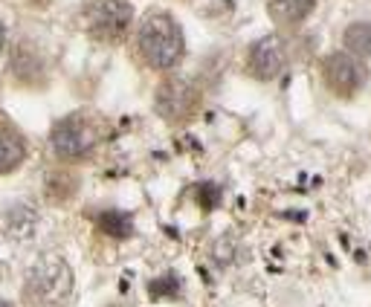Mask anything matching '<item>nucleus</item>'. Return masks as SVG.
I'll return each instance as SVG.
<instances>
[{
  "mask_svg": "<svg viewBox=\"0 0 371 307\" xmlns=\"http://www.w3.org/2000/svg\"><path fill=\"white\" fill-rule=\"evenodd\" d=\"M270 15H273L276 20L282 23H299L305 20L313 6H316V0H270Z\"/></svg>",
  "mask_w": 371,
  "mask_h": 307,
  "instance_id": "nucleus-8",
  "label": "nucleus"
},
{
  "mask_svg": "<svg viewBox=\"0 0 371 307\" xmlns=\"http://www.w3.org/2000/svg\"><path fill=\"white\" fill-rule=\"evenodd\" d=\"M4 44H6V27H4V20H0V53H4Z\"/></svg>",
  "mask_w": 371,
  "mask_h": 307,
  "instance_id": "nucleus-12",
  "label": "nucleus"
},
{
  "mask_svg": "<svg viewBox=\"0 0 371 307\" xmlns=\"http://www.w3.org/2000/svg\"><path fill=\"white\" fill-rule=\"evenodd\" d=\"M342 44H345V50H348V55L368 58L371 55V23H365V20L351 23L342 35Z\"/></svg>",
  "mask_w": 371,
  "mask_h": 307,
  "instance_id": "nucleus-9",
  "label": "nucleus"
},
{
  "mask_svg": "<svg viewBox=\"0 0 371 307\" xmlns=\"http://www.w3.org/2000/svg\"><path fill=\"white\" fill-rule=\"evenodd\" d=\"M322 76H325V87L339 99H354L363 81H365V73L354 55L348 53H334L325 58V67H322Z\"/></svg>",
  "mask_w": 371,
  "mask_h": 307,
  "instance_id": "nucleus-5",
  "label": "nucleus"
},
{
  "mask_svg": "<svg viewBox=\"0 0 371 307\" xmlns=\"http://www.w3.org/2000/svg\"><path fill=\"white\" fill-rule=\"evenodd\" d=\"M131 23H134V6L128 0H90V6L84 12L87 35L102 44H113L119 38H125Z\"/></svg>",
  "mask_w": 371,
  "mask_h": 307,
  "instance_id": "nucleus-3",
  "label": "nucleus"
},
{
  "mask_svg": "<svg viewBox=\"0 0 371 307\" xmlns=\"http://www.w3.org/2000/svg\"><path fill=\"white\" fill-rule=\"evenodd\" d=\"M99 136H102V131H99L96 116L73 113L53 128V133H49V145H53V151L61 159H79V157H87L96 148Z\"/></svg>",
  "mask_w": 371,
  "mask_h": 307,
  "instance_id": "nucleus-2",
  "label": "nucleus"
},
{
  "mask_svg": "<svg viewBox=\"0 0 371 307\" xmlns=\"http://www.w3.org/2000/svg\"><path fill=\"white\" fill-rule=\"evenodd\" d=\"M23 159H27V143L20 139V133L0 128V174L15 171Z\"/></svg>",
  "mask_w": 371,
  "mask_h": 307,
  "instance_id": "nucleus-7",
  "label": "nucleus"
},
{
  "mask_svg": "<svg viewBox=\"0 0 371 307\" xmlns=\"http://www.w3.org/2000/svg\"><path fill=\"white\" fill-rule=\"evenodd\" d=\"M99 226H102V232L113 235V238H128L131 229H134L125 211H105V215L99 218Z\"/></svg>",
  "mask_w": 371,
  "mask_h": 307,
  "instance_id": "nucleus-11",
  "label": "nucleus"
},
{
  "mask_svg": "<svg viewBox=\"0 0 371 307\" xmlns=\"http://www.w3.org/2000/svg\"><path fill=\"white\" fill-rule=\"evenodd\" d=\"M284 67V46L276 35H267V38H258L253 46H250V55H246V70L250 76L258 79V81H270L282 73Z\"/></svg>",
  "mask_w": 371,
  "mask_h": 307,
  "instance_id": "nucleus-6",
  "label": "nucleus"
},
{
  "mask_svg": "<svg viewBox=\"0 0 371 307\" xmlns=\"http://www.w3.org/2000/svg\"><path fill=\"white\" fill-rule=\"evenodd\" d=\"M0 307H12V304H6V301H0Z\"/></svg>",
  "mask_w": 371,
  "mask_h": 307,
  "instance_id": "nucleus-13",
  "label": "nucleus"
},
{
  "mask_svg": "<svg viewBox=\"0 0 371 307\" xmlns=\"http://www.w3.org/2000/svg\"><path fill=\"white\" fill-rule=\"evenodd\" d=\"M70 287H73L70 267L61 261L58 255L41 258V261L32 267L30 278H27V293H30V299H38V301L61 299V296H67Z\"/></svg>",
  "mask_w": 371,
  "mask_h": 307,
  "instance_id": "nucleus-4",
  "label": "nucleus"
},
{
  "mask_svg": "<svg viewBox=\"0 0 371 307\" xmlns=\"http://www.w3.org/2000/svg\"><path fill=\"white\" fill-rule=\"evenodd\" d=\"M137 53L148 67H154V70L175 67L186 53L180 23L168 12L145 15L139 30H137Z\"/></svg>",
  "mask_w": 371,
  "mask_h": 307,
  "instance_id": "nucleus-1",
  "label": "nucleus"
},
{
  "mask_svg": "<svg viewBox=\"0 0 371 307\" xmlns=\"http://www.w3.org/2000/svg\"><path fill=\"white\" fill-rule=\"evenodd\" d=\"M160 113L163 116H175V110H180V113H186V107H189V96H186V84L183 81H171V84H165L163 90H160Z\"/></svg>",
  "mask_w": 371,
  "mask_h": 307,
  "instance_id": "nucleus-10",
  "label": "nucleus"
}]
</instances>
